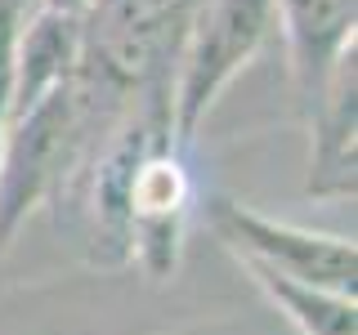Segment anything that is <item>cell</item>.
I'll list each match as a JSON object with an SVG mask.
<instances>
[{"instance_id": "1", "label": "cell", "mask_w": 358, "mask_h": 335, "mask_svg": "<svg viewBox=\"0 0 358 335\" xmlns=\"http://www.w3.org/2000/svg\"><path fill=\"white\" fill-rule=\"evenodd\" d=\"M90 152V134L72 98V81L45 94L36 107L5 121L0 143V255L14 246L18 228L45 197H59L72 184L76 165Z\"/></svg>"}, {"instance_id": "2", "label": "cell", "mask_w": 358, "mask_h": 335, "mask_svg": "<svg viewBox=\"0 0 358 335\" xmlns=\"http://www.w3.org/2000/svg\"><path fill=\"white\" fill-rule=\"evenodd\" d=\"M273 27V0H188L171 89V134L188 143L220 89L251 63Z\"/></svg>"}, {"instance_id": "3", "label": "cell", "mask_w": 358, "mask_h": 335, "mask_svg": "<svg viewBox=\"0 0 358 335\" xmlns=\"http://www.w3.org/2000/svg\"><path fill=\"white\" fill-rule=\"evenodd\" d=\"M210 228L233 251V260H251V264H264L273 273L291 277V282L322 286V290H336V295H354L358 251L350 237L268 219L260 210L242 206V201H229V197L210 201Z\"/></svg>"}, {"instance_id": "4", "label": "cell", "mask_w": 358, "mask_h": 335, "mask_svg": "<svg viewBox=\"0 0 358 335\" xmlns=\"http://www.w3.org/2000/svg\"><path fill=\"white\" fill-rule=\"evenodd\" d=\"M193 184L179 161L175 143L148 148L130 184V264L148 282L175 277L179 255H184V223Z\"/></svg>"}, {"instance_id": "5", "label": "cell", "mask_w": 358, "mask_h": 335, "mask_svg": "<svg viewBox=\"0 0 358 335\" xmlns=\"http://www.w3.org/2000/svg\"><path fill=\"white\" fill-rule=\"evenodd\" d=\"M300 107H313L331 67L354 50V0H273Z\"/></svg>"}, {"instance_id": "6", "label": "cell", "mask_w": 358, "mask_h": 335, "mask_svg": "<svg viewBox=\"0 0 358 335\" xmlns=\"http://www.w3.org/2000/svg\"><path fill=\"white\" fill-rule=\"evenodd\" d=\"M309 134H313V148H309V197L322 201H341L354 197V161H358V98H354V50L345 54L341 63L331 67L327 85H322L318 103L309 112Z\"/></svg>"}, {"instance_id": "7", "label": "cell", "mask_w": 358, "mask_h": 335, "mask_svg": "<svg viewBox=\"0 0 358 335\" xmlns=\"http://www.w3.org/2000/svg\"><path fill=\"white\" fill-rule=\"evenodd\" d=\"M76 59H81V18L54 14V9L27 14L14 50V76H9V117L63 89L76 72Z\"/></svg>"}, {"instance_id": "8", "label": "cell", "mask_w": 358, "mask_h": 335, "mask_svg": "<svg viewBox=\"0 0 358 335\" xmlns=\"http://www.w3.org/2000/svg\"><path fill=\"white\" fill-rule=\"evenodd\" d=\"M238 264L251 273V282L268 295V304H278V313L300 335H358L354 295H336V290H322V286L291 282V277L273 273L264 264H251V260H238Z\"/></svg>"}, {"instance_id": "9", "label": "cell", "mask_w": 358, "mask_h": 335, "mask_svg": "<svg viewBox=\"0 0 358 335\" xmlns=\"http://www.w3.org/2000/svg\"><path fill=\"white\" fill-rule=\"evenodd\" d=\"M41 9H54V14H72V18H81L85 9H90V0H41Z\"/></svg>"}]
</instances>
